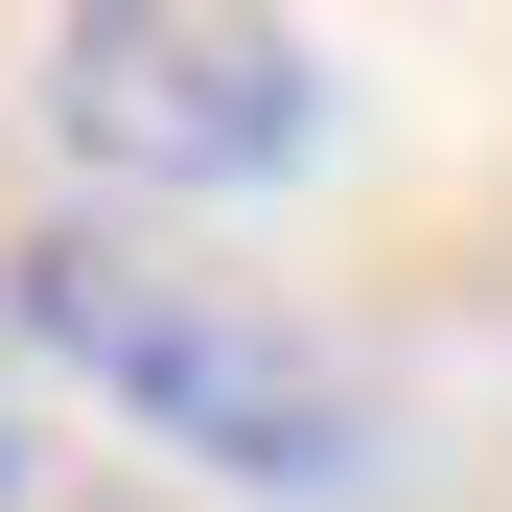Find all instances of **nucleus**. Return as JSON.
Here are the masks:
<instances>
[{"label":"nucleus","mask_w":512,"mask_h":512,"mask_svg":"<svg viewBox=\"0 0 512 512\" xmlns=\"http://www.w3.org/2000/svg\"><path fill=\"white\" fill-rule=\"evenodd\" d=\"M47 140L94 163L117 210L303 187V140H326V47L280 24V0H70V24H47Z\"/></svg>","instance_id":"f03ea898"},{"label":"nucleus","mask_w":512,"mask_h":512,"mask_svg":"<svg viewBox=\"0 0 512 512\" xmlns=\"http://www.w3.org/2000/svg\"><path fill=\"white\" fill-rule=\"evenodd\" d=\"M0 512H140V489H94V466L47 443V419H0Z\"/></svg>","instance_id":"7ed1b4c3"},{"label":"nucleus","mask_w":512,"mask_h":512,"mask_svg":"<svg viewBox=\"0 0 512 512\" xmlns=\"http://www.w3.org/2000/svg\"><path fill=\"white\" fill-rule=\"evenodd\" d=\"M0 303H24V350H70L140 443H187V466H233V489H350V466H373L350 373H326L280 303H233V280H187L163 233H117V210L24 233V256H0Z\"/></svg>","instance_id":"f257e3e1"}]
</instances>
